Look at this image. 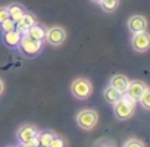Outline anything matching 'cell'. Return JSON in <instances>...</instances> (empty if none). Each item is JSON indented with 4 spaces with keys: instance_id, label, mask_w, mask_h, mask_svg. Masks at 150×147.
<instances>
[{
    "instance_id": "44dd1931",
    "label": "cell",
    "mask_w": 150,
    "mask_h": 147,
    "mask_svg": "<svg viewBox=\"0 0 150 147\" xmlns=\"http://www.w3.org/2000/svg\"><path fill=\"white\" fill-rule=\"evenodd\" d=\"M65 146H66L65 140H63L62 137H57V135H54L53 140H52L50 144H49V147H65Z\"/></svg>"
},
{
    "instance_id": "ffe728a7",
    "label": "cell",
    "mask_w": 150,
    "mask_h": 147,
    "mask_svg": "<svg viewBox=\"0 0 150 147\" xmlns=\"http://www.w3.org/2000/svg\"><path fill=\"white\" fill-rule=\"evenodd\" d=\"M122 147H146V146H144V143H143L141 140H138V138H128V140L124 143Z\"/></svg>"
},
{
    "instance_id": "ba28073f",
    "label": "cell",
    "mask_w": 150,
    "mask_h": 147,
    "mask_svg": "<svg viewBox=\"0 0 150 147\" xmlns=\"http://www.w3.org/2000/svg\"><path fill=\"white\" fill-rule=\"evenodd\" d=\"M146 88H147V86L143 81H138V80L129 81V84H128V87L125 90V94H128L131 99H134L135 102H138V99L141 97V94L144 93Z\"/></svg>"
},
{
    "instance_id": "7a4b0ae2",
    "label": "cell",
    "mask_w": 150,
    "mask_h": 147,
    "mask_svg": "<svg viewBox=\"0 0 150 147\" xmlns=\"http://www.w3.org/2000/svg\"><path fill=\"white\" fill-rule=\"evenodd\" d=\"M71 93L75 99H80V100L88 99L93 93L91 81H88L87 78H83V77L74 80L72 84H71Z\"/></svg>"
},
{
    "instance_id": "cb8c5ba5",
    "label": "cell",
    "mask_w": 150,
    "mask_h": 147,
    "mask_svg": "<svg viewBox=\"0 0 150 147\" xmlns=\"http://www.w3.org/2000/svg\"><path fill=\"white\" fill-rule=\"evenodd\" d=\"M91 2H96V3H99V2H100V0H91Z\"/></svg>"
},
{
    "instance_id": "603a6c76",
    "label": "cell",
    "mask_w": 150,
    "mask_h": 147,
    "mask_svg": "<svg viewBox=\"0 0 150 147\" xmlns=\"http://www.w3.org/2000/svg\"><path fill=\"white\" fill-rule=\"evenodd\" d=\"M3 90H5V83H3V80H2V78H0V96H2Z\"/></svg>"
},
{
    "instance_id": "277c9868",
    "label": "cell",
    "mask_w": 150,
    "mask_h": 147,
    "mask_svg": "<svg viewBox=\"0 0 150 147\" xmlns=\"http://www.w3.org/2000/svg\"><path fill=\"white\" fill-rule=\"evenodd\" d=\"M18 47L27 56H37L41 52V49H43V41L35 40V38L30 37L28 34H25V35L21 37V41H19V46Z\"/></svg>"
},
{
    "instance_id": "4fadbf2b",
    "label": "cell",
    "mask_w": 150,
    "mask_h": 147,
    "mask_svg": "<svg viewBox=\"0 0 150 147\" xmlns=\"http://www.w3.org/2000/svg\"><path fill=\"white\" fill-rule=\"evenodd\" d=\"M8 9H9V18H11V19H13L15 22H18V21L25 15V9H24L21 5L13 3V5L8 6Z\"/></svg>"
},
{
    "instance_id": "9a60e30c",
    "label": "cell",
    "mask_w": 150,
    "mask_h": 147,
    "mask_svg": "<svg viewBox=\"0 0 150 147\" xmlns=\"http://www.w3.org/2000/svg\"><path fill=\"white\" fill-rule=\"evenodd\" d=\"M54 134L52 131H43V132H38L37 134V141H38V146L41 147H49L50 141L53 140Z\"/></svg>"
},
{
    "instance_id": "52a82bcc",
    "label": "cell",
    "mask_w": 150,
    "mask_h": 147,
    "mask_svg": "<svg viewBox=\"0 0 150 147\" xmlns=\"http://www.w3.org/2000/svg\"><path fill=\"white\" fill-rule=\"evenodd\" d=\"M37 134H38V131H37V128H35L34 125L25 124V125H22V127L18 129L16 138H18V141H19L21 144H28V143H31V141L37 137Z\"/></svg>"
},
{
    "instance_id": "7c38bea8",
    "label": "cell",
    "mask_w": 150,
    "mask_h": 147,
    "mask_svg": "<svg viewBox=\"0 0 150 147\" xmlns=\"http://www.w3.org/2000/svg\"><path fill=\"white\" fill-rule=\"evenodd\" d=\"M21 34L15 30V31H9V33H3V43L12 49L18 47L19 46V41H21Z\"/></svg>"
},
{
    "instance_id": "d6986e66",
    "label": "cell",
    "mask_w": 150,
    "mask_h": 147,
    "mask_svg": "<svg viewBox=\"0 0 150 147\" xmlns=\"http://www.w3.org/2000/svg\"><path fill=\"white\" fill-rule=\"evenodd\" d=\"M15 27H16V22L11 18H8L6 21H3L0 24V28H2L3 33H9V31H15Z\"/></svg>"
},
{
    "instance_id": "9c48e42d",
    "label": "cell",
    "mask_w": 150,
    "mask_h": 147,
    "mask_svg": "<svg viewBox=\"0 0 150 147\" xmlns=\"http://www.w3.org/2000/svg\"><path fill=\"white\" fill-rule=\"evenodd\" d=\"M37 24V19H35V16L34 15H31V13H27L25 12V15L16 22V27H15V30L21 34V35H25L27 33H28V30L33 27V25H35Z\"/></svg>"
},
{
    "instance_id": "d4e9b609",
    "label": "cell",
    "mask_w": 150,
    "mask_h": 147,
    "mask_svg": "<svg viewBox=\"0 0 150 147\" xmlns=\"http://www.w3.org/2000/svg\"><path fill=\"white\" fill-rule=\"evenodd\" d=\"M9 147H15V146H9Z\"/></svg>"
},
{
    "instance_id": "2e32d148",
    "label": "cell",
    "mask_w": 150,
    "mask_h": 147,
    "mask_svg": "<svg viewBox=\"0 0 150 147\" xmlns=\"http://www.w3.org/2000/svg\"><path fill=\"white\" fill-rule=\"evenodd\" d=\"M30 37H33V38H35V40H40V41H43L44 40V37H46V30L44 28H41V27H38L37 24L35 25H33L30 30H28V33H27Z\"/></svg>"
},
{
    "instance_id": "7402d4cb",
    "label": "cell",
    "mask_w": 150,
    "mask_h": 147,
    "mask_svg": "<svg viewBox=\"0 0 150 147\" xmlns=\"http://www.w3.org/2000/svg\"><path fill=\"white\" fill-rule=\"evenodd\" d=\"M9 18V9L8 6H0V24Z\"/></svg>"
},
{
    "instance_id": "8992f818",
    "label": "cell",
    "mask_w": 150,
    "mask_h": 147,
    "mask_svg": "<svg viewBox=\"0 0 150 147\" xmlns=\"http://www.w3.org/2000/svg\"><path fill=\"white\" fill-rule=\"evenodd\" d=\"M44 38L50 46H60L66 38V33L62 27H52V28L46 30V37Z\"/></svg>"
},
{
    "instance_id": "3957f363",
    "label": "cell",
    "mask_w": 150,
    "mask_h": 147,
    "mask_svg": "<svg viewBox=\"0 0 150 147\" xmlns=\"http://www.w3.org/2000/svg\"><path fill=\"white\" fill-rule=\"evenodd\" d=\"M75 121H77L78 127L86 129V131H90L93 129L97 122H99V113L94 110V109H83L77 113L75 116Z\"/></svg>"
},
{
    "instance_id": "30bf717a",
    "label": "cell",
    "mask_w": 150,
    "mask_h": 147,
    "mask_svg": "<svg viewBox=\"0 0 150 147\" xmlns=\"http://www.w3.org/2000/svg\"><path fill=\"white\" fill-rule=\"evenodd\" d=\"M127 25H128L129 31H131L132 34H135V33H140V31H146V28H147V21H146V18L141 16V15H132V16L128 19Z\"/></svg>"
},
{
    "instance_id": "ac0fdd59",
    "label": "cell",
    "mask_w": 150,
    "mask_h": 147,
    "mask_svg": "<svg viewBox=\"0 0 150 147\" xmlns=\"http://www.w3.org/2000/svg\"><path fill=\"white\" fill-rule=\"evenodd\" d=\"M138 102H140V105H141L143 109H146V110L150 109V90H149V87L144 90V93L141 94V97L138 99Z\"/></svg>"
},
{
    "instance_id": "6da1fadb",
    "label": "cell",
    "mask_w": 150,
    "mask_h": 147,
    "mask_svg": "<svg viewBox=\"0 0 150 147\" xmlns=\"http://www.w3.org/2000/svg\"><path fill=\"white\" fill-rule=\"evenodd\" d=\"M135 105H137V102L134 99H131L128 94L124 93L121 96V99L116 103H113V113L119 121H125V119L132 116Z\"/></svg>"
},
{
    "instance_id": "5bb4252c",
    "label": "cell",
    "mask_w": 150,
    "mask_h": 147,
    "mask_svg": "<svg viewBox=\"0 0 150 147\" xmlns=\"http://www.w3.org/2000/svg\"><path fill=\"white\" fill-rule=\"evenodd\" d=\"M103 96H105V99H106V102L108 103H116L119 99H121V93L119 91H116L115 88H112L110 86H108L106 88H105V91H103Z\"/></svg>"
},
{
    "instance_id": "e0dca14e",
    "label": "cell",
    "mask_w": 150,
    "mask_h": 147,
    "mask_svg": "<svg viewBox=\"0 0 150 147\" xmlns=\"http://www.w3.org/2000/svg\"><path fill=\"white\" fill-rule=\"evenodd\" d=\"M99 3L105 12H113L119 6V0H100Z\"/></svg>"
},
{
    "instance_id": "5b68a950",
    "label": "cell",
    "mask_w": 150,
    "mask_h": 147,
    "mask_svg": "<svg viewBox=\"0 0 150 147\" xmlns=\"http://www.w3.org/2000/svg\"><path fill=\"white\" fill-rule=\"evenodd\" d=\"M131 46L135 52H140V53H144L149 50L150 47V35L147 31H140V33H135L131 38Z\"/></svg>"
},
{
    "instance_id": "8fae6325",
    "label": "cell",
    "mask_w": 150,
    "mask_h": 147,
    "mask_svg": "<svg viewBox=\"0 0 150 147\" xmlns=\"http://www.w3.org/2000/svg\"><path fill=\"white\" fill-rule=\"evenodd\" d=\"M128 84H129V80H128L125 75H122V74H116V75H113V77L110 78V81H109V86H110L112 88H115L116 91H119L121 94L125 93Z\"/></svg>"
}]
</instances>
